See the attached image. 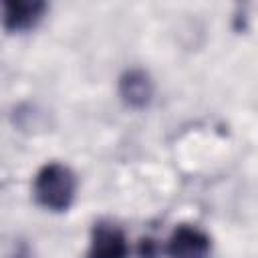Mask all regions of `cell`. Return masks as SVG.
<instances>
[{"label":"cell","instance_id":"cell-1","mask_svg":"<svg viewBox=\"0 0 258 258\" xmlns=\"http://www.w3.org/2000/svg\"><path fill=\"white\" fill-rule=\"evenodd\" d=\"M75 194L77 177L69 165L50 161L36 171L32 196L40 208L48 212H67L75 202Z\"/></svg>","mask_w":258,"mask_h":258},{"label":"cell","instance_id":"cell-2","mask_svg":"<svg viewBox=\"0 0 258 258\" xmlns=\"http://www.w3.org/2000/svg\"><path fill=\"white\" fill-rule=\"evenodd\" d=\"M48 10L42 0H4L0 2V22L10 34L32 30Z\"/></svg>","mask_w":258,"mask_h":258},{"label":"cell","instance_id":"cell-3","mask_svg":"<svg viewBox=\"0 0 258 258\" xmlns=\"http://www.w3.org/2000/svg\"><path fill=\"white\" fill-rule=\"evenodd\" d=\"M169 258H210L212 240L210 236L191 224H179L165 244Z\"/></svg>","mask_w":258,"mask_h":258},{"label":"cell","instance_id":"cell-4","mask_svg":"<svg viewBox=\"0 0 258 258\" xmlns=\"http://www.w3.org/2000/svg\"><path fill=\"white\" fill-rule=\"evenodd\" d=\"M87 258H129L125 232L111 222H97L91 230Z\"/></svg>","mask_w":258,"mask_h":258},{"label":"cell","instance_id":"cell-5","mask_svg":"<svg viewBox=\"0 0 258 258\" xmlns=\"http://www.w3.org/2000/svg\"><path fill=\"white\" fill-rule=\"evenodd\" d=\"M119 97L121 101L135 111H141L145 107H149L151 99H153V81L149 77V73L145 69L139 67H131L127 69L121 77H119Z\"/></svg>","mask_w":258,"mask_h":258}]
</instances>
